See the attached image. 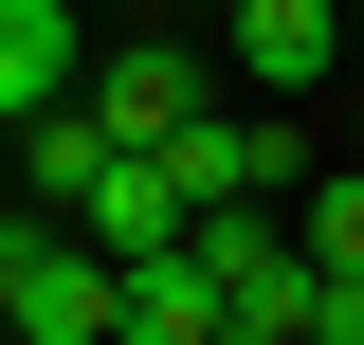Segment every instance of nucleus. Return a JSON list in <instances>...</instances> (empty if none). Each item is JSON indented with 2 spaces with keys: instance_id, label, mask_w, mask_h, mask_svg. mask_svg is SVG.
I'll list each match as a JSON object with an SVG mask.
<instances>
[{
  "instance_id": "obj_9",
  "label": "nucleus",
  "mask_w": 364,
  "mask_h": 345,
  "mask_svg": "<svg viewBox=\"0 0 364 345\" xmlns=\"http://www.w3.org/2000/svg\"><path fill=\"white\" fill-rule=\"evenodd\" d=\"M291 255H310V273H364V164H346V182H328V200H310V218H291Z\"/></svg>"
},
{
  "instance_id": "obj_3",
  "label": "nucleus",
  "mask_w": 364,
  "mask_h": 345,
  "mask_svg": "<svg viewBox=\"0 0 364 345\" xmlns=\"http://www.w3.org/2000/svg\"><path fill=\"white\" fill-rule=\"evenodd\" d=\"M73 109H91V146H109V164H128V146H164L182 109H200V73H182V55L146 37V55H109V73H73Z\"/></svg>"
},
{
  "instance_id": "obj_2",
  "label": "nucleus",
  "mask_w": 364,
  "mask_h": 345,
  "mask_svg": "<svg viewBox=\"0 0 364 345\" xmlns=\"http://www.w3.org/2000/svg\"><path fill=\"white\" fill-rule=\"evenodd\" d=\"M0 345H109V255L91 236H18V273H0Z\"/></svg>"
},
{
  "instance_id": "obj_11",
  "label": "nucleus",
  "mask_w": 364,
  "mask_h": 345,
  "mask_svg": "<svg viewBox=\"0 0 364 345\" xmlns=\"http://www.w3.org/2000/svg\"><path fill=\"white\" fill-rule=\"evenodd\" d=\"M346 146H364V91H346Z\"/></svg>"
},
{
  "instance_id": "obj_5",
  "label": "nucleus",
  "mask_w": 364,
  "mask_h": 345,
  "mask_svg": "<svg viewBox=\"0 0 364 345\" xmlns=\"http://www.w3.org/2000/svg\"><path fill=\"white\" fill-rule=\"evenodd\" d=\"M328 55H346V0H237V73L255 91H328Z\"/></svg>"
},
{
  "instance_id": "obj_1",
  "label": "nucleus",
  "mask_w": 364,
  "mask_h": 345,
  "mask_svg": "<svg viewBox=\"0 0 364 345\" xmlns=\"http://www.w3.org/2000/svg\"><path fill=\"white\" fill-rule=\"evenodd\" d=\"M146 164H164L182 218H237V200H273V182H291V128H273V109H182Z\"/></svg>"
},
{
  "instance_id": "obj_12",
  "label": "nucleus",
  "mask_w": 364,
  "mask_h": 345,
  "mask_svg": "<svg viewBox=\"0 0 364 345\" xmlns=\"http://www.w3.org/2000/svg\"><path fill=\"white\" fill-rule=\"evenodd\" d=\"M346 55H364V0H346Z\"/></svg>"
},
{
  "instance_id": "obj_7",
  "label": "nucleus",
  "mask_w": 364,
  "mask_h": 345,
  "mask_svg": "<svg viewBox=\"0 0 364 345\" xmlns=\"http://www.w3.org/2000/svg\"><path fill=\"white\" fill-rule=\"evenodd\" d=\"M0 146H18V218H73L91 182H109V146H91V109H73V91H55L37 128H0Z\"/></svg>"
},
{
  "instance_id": "obj_6",
  "label": "nucleus",
  "mask_w": 364,
  "mask_h": 345,
  "mask_svg": "<svg viewBox=\"0 0 364 345\" xmlns=\"http://www.w3.org/2000/svg\"><path fill=\"white\" fill-rule=\"evenodd\" d=\"M73 73H91L73 55V0H0V128H37Z\"/></svg>"
},
{
  "instance_id": "obj_10",
  "label": "nucleus",
  "mask_w": 364,
  "mask_h": 345,
  "mask_svg": "<svg viewBox=\"0 0 364 345\" xmlns=\"http://www.w3.org/2000/svg\"><path fill=\"white\" fill-rule=\"evenodd\" d=\"M18 236H37V218H18V200H0V273H18Z\"/></svg>"
},
{
  "instance_id": "obj_8",
  "label": "nucleus",
  "mask_w": 364,
  "mask_h": 345,
  "mask_svg": "<svg viewBox=\"0 0 364 345\" xmlns=\"http://www.w3.org/2000/svg\"><path fill=\"white\" fill-rule=\"evenodd\" d=\"M109 345H219V291L182 255H146V273H109Z\"/></svg>"
},
{
  "instance_id": "obj_4",
  "label": "nucleus",
  "mask_w": 364,
  "mask_h": 345,
  "mask_svg": "<svg viewBox=\"0 0 364 345\" xmlns=\"http://www.w3.org/2000/svg\"><path fill=\"white\" fill-rule=\"evenodd\" d=\"M55 236H91V255H109V273H146V255H182V200H164V164H146V146H128V164L91 182V200L55 218Z\"/></svg>"
}]
</instances>
